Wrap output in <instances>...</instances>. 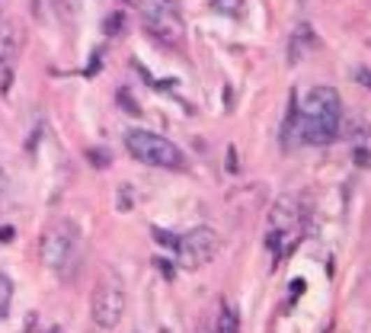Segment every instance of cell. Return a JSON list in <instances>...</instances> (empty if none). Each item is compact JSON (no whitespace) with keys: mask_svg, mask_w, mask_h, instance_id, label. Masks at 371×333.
Returning a JSON list of instances; mask_svg holds the SVG:
<instances>
[{"mask_svg":"<svg viewBox=\"0 0 371 333\" xmlns=\"http://www.w3.org/2000/svg\"><path fill=\"white\" fill-rule=\"evenodd\" d=\"M3 192H7V173L0 170V199H3Z\"/></svg>","mask_w":371,"mask_h":333,"instance_id":"12","label":"cell"},{"mask_svg":"<svg viewBox=\"0 0 371 333\" xmlns=\"http://www.w3.org/2000/svg\"><path fill=\"white\" fill-rule=\"evenodd\" d=\"M176 260H180L182 269H198V266L212 263L221 250V234L214 227H192L182 237L173 241Z\"/></svg>","mask_w":371,"mask_h":333,"instance_id":"6","label":"cell"},{"mask_svg":"<svg viewBox=\"0 0 371 333\" xmlns=\"http://www.w3.org/2000/svg\"><path fill=\"white\" fill-rule=\"evenodd\" d=\"M77 257H80V231L71 218H58L54 225L45 227L42 234V263L58 273L61 279H68L74 273Z\"/></svg>","mask_w":371,"mask_h":333,"instance_id":"3","label":"cell"},{"mask_svg":"<svg viewBox=\"0 0 371 333\" xmlns=\"http://www.w3.org/2000/svg\"><path fill=\"white\" fill-rule=\"evenodd\" d=\"M0 318H3V314H0Z\"/></svg>","mask_w":371,"mask_h":333,"instance_id":"14","label":"cell"},{"mask_svg":"<svg viewBox=\"0 0 371 333\" xmlns=\"http://www.w3.org/2000/svg\"><path fill=\"white\" fill-rule=\"evenodd\" d=\"M20 58V32L13 23L0 26V93H10L13 87V71Z\"/></svg>","mask_w":371,"mask_h":333,"instance_id":"8","label":"cell"},{"mask_svg":"<svg viewBox=\"0 0 371 333\" xmlns=\"http://www.w3.org/2000/svg\"><path fill=\"white\" fill-rule=\"evenodd\" d=\"M10 302H13V282L0 273V314L10 308Z\"/></svg>","mask_w":371,"mask_h":333,"instance_id":"10","label":"cell"},{"mask_svg":"<svg viewBox=\"0 0 371 333\" xmlns=\"http://www.w3.org/2000/svg\"><path fill=\"white\" fill-rule=\"evenodd\" d=\"M90 314H93V324L103 327V330H112V327L122 320V314H125V292H122V285L112 279V276L93 288Z\"/></svg>","mask_w":371,"mask_h":333,"instance_id":"7","label":"cell"},{"mask_svg":"<svg viewBox=\"0 0 371 333\" xmlns=\"http://www.w3.org/2000/svg\"><path fill=\"white\" fill-rule=\"evenodd\" d=\"M141 20L147 36H154L160 45H186V23L180 13V0H141Z\"/></svg>","mask_w":371,"mask_h":333,"instance_id":"5","label":"cell"},{"mask_svg":"<svg viewBox=\"0 0 371 333\" xmlns=\"http://www.w3.org/2000/svg\"><path fill=\"white\" fill-rule=\"evenodd\" d=\"M304 212L295 196H279L269 208V225H265V247L272 250L275 260H285L301 241Z\"/></svg>","mask_w":371,"mask_h":333,"instance_id":"2","label":"cell"},{"mask_svg":"<svg viewBox=\"0 0 371 333\" xmlns=\"http://www.w3.org/2000/svg\"><path fill=\"white\" fill-rule=\"evenodd\" d=\"M125 151L135 160H141V164L160 166V170H182L186 166V154L170 138L157 135V132H147V129L125 132Z\"/></svg>","mask_w":371,"mask_h":333,"instance_id":"4","label":"cell"},{"mask_svg":"<svg viewBox=\"0 0 371 333\" xmlns=\"http://www.w3.org/2000/svg\"><path fill=\"white\" fill-rule=\"evenodd\" d=\"M119 23H122V16H119V13H115V16H109V23H106V26H109V29H106L109 36H115V32H119V29H115Z\"/></svg>","mask_w":371,"mask_h":333,"instance_id":"11","label":"cell"},{"mask_svg":"<svg viewBox=\"0 0 371 333\" xmlns=\"http://www.w3.org/2000/svg\"><path fill=\"white\" fill-rule=\"evenodd\" d=\"M342 129V97L336 87H311L295 113V132L304 144L323 148L340 138Z\"/></svg>","mask_w":371,"mask_h":333,"instance_id":"1","label":"cell"},{"mask_svg":"<svg viewBox=\"0 0 371 333\" xmlns=\"http://www.w3.org/2000/svg\"><path fill=\"white\" fill-rule=\"evenodd\" d=\"M218 333H240V318L231 304H224L218 314Z\"/></svg>","mask_w":371,"mask_h":333,"instance_id":"9","label":"cell"},{"mask_svg":"<svg viewBox=\"0 0 371 333\" xmlns=\"http://www.w3.org/2000/svg\"><path fill=\"white\" fill-rule=\"evenodd\" d=\"M48 333H61V330H58V327H52V330H48Z\"/></svg>","mask_w":371,"mask_h":333,"instance_id":"13","label":"cell"}]
</instances>
